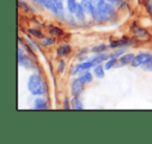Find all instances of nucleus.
Wrapping results in <instances>:
<instances>
[{"label":"nucleus","instance_id":"13","mask_svg":"<svg viewBox=\"0 0 152 144\" xmlns=\"http://www.w3.org/2000/svg\"><path fill=\"white\" fill-rule=\"evenodd\" d=\"M108 59H110V54H105V53H98L97 57H94L92 61L98 65V64H101L103 61H107Z\"/></svg>","mask_w":152,"mask_h":144},{"label":"nucleus","instance_id":"25","mask_svg":"<svg viewBox=\"0 0 152 144\" xmlns=\"http://www.w3.org/2000/svg\"><path fill=\"white\" fill-rule=\"evenodd\" d=\"M104 1L115 5V7H120V5L123 4V0H104Z\"/></svg>","mask_w":152,"mask_h":144},{"label":"nucleus","instance_id":"11","mask_svg":"<svg viewBox=\"0 0 152 144\" xmlns=\"http://www.w3.org/2000/svg\"><path fill=\"white\" fill-rule=\"evenodd\" d=\"M104 70H105V68L102 67L101 64H98L95 67V69H94V74H95L96 77H98V79H103V77L105 76Z\"/></svg>","mask_w":152,"mask_h":144},{"label":"nucleus","instance_id":"20","mask_svg":"<svg viewBox=\"0 0 152 144\" xmlns=\"http://www.w3.org/2000/svg\"><path fill=\"white\" fill-rule=\"evenodd\" d=\"M49 32L53 36H61L64 34V32L58 27H55V26H49Z\"/></svg>","mask_w":152,"mask_h":144},{"label":"nucleus","instance_id":"19","mask_svg":"<svg viewBox=\"0 0 152 144\" xmlns=\"http://www.w3.org/2000/svg\"><path fill=\"white\" fill-rule=\"evenodd\" d=\"M128 41L127 40H118V41H114V42H110V48H117V47L120 46H126L128 45Z\"/></svg>","mask_w":152,"mask_h":144},{"label":"nucleus","instance_id":"34","mask_svg":"<svg viewBox=\"0 0 152 144\" xmlns=\"http://www.w3.org/2000/svg\"><path fill=\"white\" fill-rule=\"evenodd\" d=\"M37 1H39V2L42 3V4H44L45 3V0H37Z\"/></svg>","mask_w":152,"mask_h":144},{"label":"nucleus","instance_id":"7","mask_svg":"<svg viewBox=\"0 0 152 144\" xmlns=\"http://www.w3.org/2000/svg\"><path fill=\"white\" fill-rule=\"evenodd\" d=\"M135 55L132 54V53H125V54H123L122 57H120V63L122 64V65H128V64H131V62L133 61V59H134Z\"/></svg>","mask_w":152,"mask_h":144},{"label":"nucleus","instance_id":"27","mask_svg":"<svg viewBox=\"0 0 152 144\" xmlns=\"http://www.w3.org/2000/svg\"><path fill=\"white\" fill-rule=\"evenodd\" d=\"M145 7H146V9H147V11L152 15V0H146Z\"/></svg>","mask_w":152,"mask_h":144},{"label":"nucleus","instance_id":"31","mask_svg":"<svg viewBox=\"0 0 152 144\" xmlns=\"http://www.w3.org/2000/svg\"><path fill=\"white\" fill-rule=\"evenodd\" d=\"M64 109H65V110H69V109H71V107H70V104H69V100H68V98H66V99H65Z\"/></svg>","mask_w":152,"mask_h":144},{"label":"nucleus","instance_id":"14","mask_svg":"<svg viewBox=\"0 0 152 144\" xmlns=\"http://www.w3.org/2000/svg\"><path fill=\"white\" fill-rule=\"evenodd\" d=\"M77 7H78V3L76 2V0H67V7L70 13L75 14Z\"/></svg>","mask_w":152,"mask_h":144},{"label":"nucleus","instance_id":"8","mask_svg":"<svg viewBox=\"0 0 152 144\" xmlns=\"http://www.w3.org/2000/svg\"><path fill=\"white\" fill-rule=\"evenodd\" d=\"M44 5L47 10H49L52 13H54L55 15H57V7H56V3H55V0H45Z\"/></svg>","mask_w":152,"mask_h":144},{"label":"nucleus","instance_id":"28","mask_svg":"<svg viewBox=\"0 0 152 144\" xmlns=\"http://www.w3.org/2000/svg\"><path fill=\"white\" fill-rule=\"evenodd\" d=\"M137 35L139 37H142V36H147V32L145 29H143L142 27H137Z\"/></svg>","mask_w":152,"mask_h":144},{"label":"nucleus","instance_id":"33","mask_svg":"<svg viewBox=\"0 0 152 144\" xmlns=\"http://www.w3.org/2000/svg\"><path fill=\"white\" fill-rule=\"evenodd\" d=\"M19 2H20V5H22V7H24V9H27V10H30V7H28V5H26V4H24L23 2H22L21 0H19Z\"/></svg>","mask_w":152,"mask_h":144},{"label":"nucleus","instance_id":"1","mask_svg":"<svg viewBox=\"0 0 152 144\" xmlns=\"http://www.w3.org/2000/svg\"><path fill=\"white\" fill-rule=\"evenodd\" d=\"M27 87L32 95H43L46 92V85L38 74H32L29 77Z\"/></svg>","mask_w":152,"mask_h":144},{"label":"nucleus","instance_id":"26","mask_svg":"<svg viewBox=\"0 0 152 144\" xmlns=\"http://www.w3.org/2000/svg\"><path fill=\"white\" fill-rule=\"evenodd\" d=\"M123 53H124V50H117L116 52L112 53V54H110V59H117V57H119L120 55H123Z\"/></svg>","mask_w":152,"mask_h":144},{"label":"nucleus","instance_id":"24","mask_svg":"<svg viewBox=\"0 0 152 144\" xmlns=\"http://www.w3.org/2000/svg\"><path fill=\"white\" fill-rule=\"evenodd\" d=\"M29 34H31L32 36L37 37V38H44V35L42 34V32H40V30H37V29H32V28H30L29 30Z\"/></svg>","mask_w":152,"mask_h":144},{"label":"nucleus","instance_id":"29","mask_svg":"<svg viewBox=\"0 0 152 144\" xmlns=\"http://www.w3.org/2000/svg\"><path fill=\"white\" fill-rule=\"evenodd\" d=\"M57 69H58V72H64V69H65V63H64V61H61V63H59L58 67H57Z\"/></svg>","mask_w":152,"mask_h":144},{"label":"nucleus","instance_id":"5","mask_svg":"<svg viewBox=\"0 0 152 144\" xmlns=\"http://www.w3.org/2000/svg\"><path fill=\"white\" fill-rule=\"evenodd\" d=\"M93 67H95V63H94L93 61H89V62L78 64V65H76L75 67H74V69L72 70V74L75 75V74H77L78 71H80V70H83H83H89Z\"/></svg>","mask_w":152,"mask_h":144},{"label":"nucleus","instance_id":"4","mask_svg":"<svg viewBox=\"0 0 152 144\" xmlns=\"http://www.w3.org/2000/svg\"><path fill=\"white\" fill-rule=\"evenodd\" d=\"M83 85H85V84H83L79 79H75V81L72 83V86H71L72 95H73V96H78L79 94L83 91Z\"/></svg>","mask_w":152,"mask_h":144},{"label":"nucleus","instance_id":"6","mask_svg":"<svg viewBox=\"0 0 152 144\" xmlns=\"http://www.w3.org/2000/svg\"><path fill=\"white\" fill-rule=\"evenodd\" d=\"M80 4H81V7H83V10H85L86 13L94 16L95 11H96V7H95V5L90 1V0H81Z\"/></svg>","mask_w":152,"mask_h":144},{"label":"nucleus","instance_id":"17","mask_svg":"<svg viewBox=\"0 0 152 144\" xmlns=\"http://www.w3.org/2000/svg\"><path fill=\"white\" fill-rule=\"evenodd\" d=\"M78 79H80L83 84H87V83H91L92 79H93V76H92V74L90 73V72L87 71V72H83Z\"/></svg>","mask_w":152,"mask_h":144},{"label":"nucleus","instance_id":"3","mask_svg":"<svg viewBox=\"0 0 152 144\" xmlns=\"http://www.w3.org/2000/svg\"><path fill=\"white\" fill-rule=\"evenodd\" d=\"M151 61H152V54H150V53H140V54L134 57L133 61L131 62V65H132L133 67L144 66Z\"/></svg>","mask_w":152,"mask_h":144},{"label":"nucleus","instance_id":"15","mask_svg":"<svg viewBox=\"0 0 152 144\" xmlns=\"http://www.w3.org/2000/svg\"><path fill=\"white\" fill-rule=\"evenodd\" d=\"M34 109H37V110H46L47 102L42 98H38L34 101Z\"/></svg>","mask_w":152,"mask_h":144},{"label":"nucleus","instance_id":"10","mask_svg":"<svg viewBox=\"0 0 152 144\" xmlns=\"http://www.w3.org/2000/svg\"><path fill=\"white\" fill-rule=\"evenodd\" d=\"M18 63H19L20 66H23V67H26V68H30L32 66V62L30 61L25 54L21 57H18Z\"/></svg>","mask_w":152,"mask_h":144},{"label":"nucleus","instance_id":"12","mask_svg":"<svg viewBox=\"0 0 152 144\" xmlns=\"http://www.w3.org/2000/svg\"><path fill=\"white\" fill-rule=\"evenodd\" d=\"M71 109L73 110H83V106L81 104L80 99L78 98V96H74V98L71 101Z\"/></svg>","mask_w":152,"mask_h":144},{"label":"nucleus","instance_id":"2","mask_svg":"<svg viewBox=\"0 0 152 144\" xmlns=\"http://www.w3.org/2000/svg\"><path fill=\"white\" fill-rule=\"evenodd\" d=\"M115 14L114 5L102 0L101 2L96 7V11L94 14V18L97 20H105L110 18Z\"/></svg>","mask_w":152,"mask_h":144},{"label":"nucleus","instance_id":"21","mask_svg":"<svg viewBox=\"0 0 152 144\" xmlns=\"http://www.w3.org/2000/svg\"><path fill=\"white\" fill-rule=\"evenodd\" d=\"M107 49V46L106 45H103V44H100V45H98V46H96V47H94L93 48V52H95V53H103L104 51Z\"/></svg>","mask_w":152,"mask_h":144},{"label":"nucleus","instance_id":"16","mask_svg":"<svg viewBox=\"0 0 152 144\" xmlns=\"http://www.w3.org/2000/svg\"><path fill=\"white\" fill-rule=\"evenodd\" d=\"M64 0H55V3H56L57 7V16L64 18L65 17V11H64Z\"/></svg>","mask_w":152,"mask_h":144},{"label":"nucleus","instance_id":"30","mask_svg":"<svg viewBox=\"0 0 152 144\" xmlns=\"http://www.w3.org/2000/svg\"><path fill=\"white\" fill-rule=\"evenodd\" d=\"M144 68H145L146 70H148V71L152 72V61L149 62L148 64H146V65H144Z\"/></svg>","mask_w":152,"mask_h":144},{"label":"nucleus","instance_id":"22","mask_svg":"<svg viewBox=\"0 0 152 144\" xmlns=\"http://www.w3.org/2000/svg\"><path fill=\"white\" fill-rule=\"evenodd\" d=\"M55 40L53 38H50V37H48V38H44L42 40V42H41V44L43 45V46H50V45L54 44Z\"/></svg>","mask_w":152,"mask_h":144},{"label":"nucleus","instance_id":"23","mask_svg":"<svg viewBox=\"0 0 152 144\" xmlns=\"http://www.w3.org/2000/svg\"><path fill=\"white\" fill-rule=\"evenodd\" d=\"M116 63H117V59H110V61H107L105 63V65H104V68H105V70H110L112 67H114Z\"/></svg>","mask_w":152,"mask_h":144},{"label":"nucleus","instance_id":"9","mask_svg":"<svg viewBox=\"0 0 152 144\" xmlns=\"http://www.w3.org/2000/svg\"><path fill=\"white\" fill-rule=\"evenodd\" d=\"M70 52H71V47L69 45H63V46H59L57 48V54H58V57H64L69 54Z\"/></svg>","mask_w":152,"mask_h":144},{"label":"nucleus","instance_id":"32","mask_svg":"<svg viewBox=\"0 0 152 144\" xmlns=\"http://www.w3.org/2000/svg\"><path fill=\"white\" fill-rule=\"evenodd\" d=\"M90 1H91V2L93 3L94 5H95V7H97V5L99 4L100 2H101L102 0H90Z\"/></svg>","mask_w":152,"mask_h":144},{"label":"nucleus","instance_id":"18","mask_svg":"<svg viewBox=\"0 0 152 144\" xmlns=\"http://www.w3.org/2000/svg\"><path fill=\"white\" fill-rule=\"evenodd\" d=\"M85 10H83V7H81V4L79 3L78 4V7H77V10H76V12H75V16H76V18L78 20H85Z\"/></svg>","mask_w":152,"mask_h":144}]
</instances>
